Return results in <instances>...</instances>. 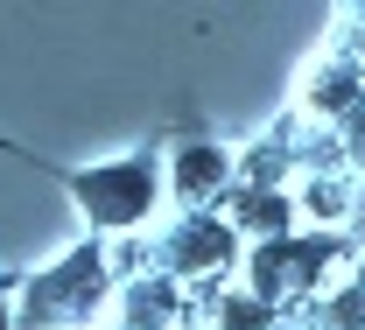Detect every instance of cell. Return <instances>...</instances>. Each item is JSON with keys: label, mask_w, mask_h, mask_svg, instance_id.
<instances>
[{"label": "cell", "mask_w": 365, "mask_h": 330, "mask_svg": "<svg viewBox=\"0 0 365 330\" xmlns=\"http://www.w3.org/2000/svg\"><path fill=\"white\" fill-rule=\"evenodd\" d=\"M113 295H120V260L106 253V239H91L43 267L36 282H21V330H98Z\"/></svg>", "instance_id": "6da1fadb"}, {"label": "cell", "mask_w": 365, "mask_h": 330, "mask_svg": "<svg viewBox=\"0 0 365 330\" xmlns=\"http://www.w3.org/2000/svg\"><path fill=\"white\" fill-rule=\"evenodd\" d=\"M71 204L91 225V239H140L148 218L169 204V169L155 155H113L71 176Z\"/></svg>", "instance_id": "7a4b0ae2"}, {"label": "cell", "mask_w": 365, "mask_h": 330, "mask_svg": "<svg viewBox=\"0 0 365 330\" xmlns=\"http://www.w3.org/2000/svg\"><path fill=\"white\" fill-rule=\"evenodd\" d=\"M337 260H344L337 232L302 225V232H288V239H253L239 282L253 288V295H267L274 309H295V302H317L323 288L337 282Z\"/></svg>", "instance_id": "3957f363"}, {"label": "cell", "mask_w": 365, "mask_h": 330, "mask_svg": "<svg viewBox=\"0 0 365 330\" xmlns=\"http://www.w3.org/2000/svg\"><path fill=\"white\" fill-rule=\"evenodd\" d=\"M148 260L176 282H225L246 267V232L225 211H182L176 225H162L148 239Z\"/></svg>", "instance_id": "277c9868"}, {"label": "cell", "mask_w": 365, "mask_h": 330, "mask_svg": "<svg viewBox=\"0 0 365 330\" xmlns=\"http://www.w3.org/2000/svg\"><path fill=\"white\" fill-rule=\"evenodd\" d=\"M182 288L190 282L162 274V267L127 274L120 295H113V309H106V330H182L190 324V295H182Z\"/></svg>", "instance_id": "5b68a950"}, {"label": "cell", "mask_w": 365, "mask_h": 330, "mask_svg": "<svg viewBox=\"0 0 365 330\" xmlns=\"http://www.w3.org/2000/svg\"><path fill=\"white\" fill-rule=\"evenodd\" d=\"M239 190V155L218 141H190L169 162V204L182 211H225V197Z\"/></svg>", "instance_id": "8992f818"}, {"label": "cell", "mask_w": 365, "mask_h": 330, "mask_svg": "<svg viewBox=\"0 0 365 330\" xmlns=\"http://www.w3.org/2000/svg\"><path fill=\"white\" fill-rule=\"evenodd\" d=\"M365 176L351 162H330V169H302L295 176V204H302V225H323V232H351V211H359Z\"/></svg>", "instance_id": "52a82bcc"}, {"label": "cell", "mask_w": 365, "mask_h": 330, "mask_svg": "<svg viewBox=\"0 0 365 330\" xmlns=\"http://www.w3.org/2000/svg\"><path fill=\"white\" fill-rule=\"evenodd\" d=\"M225 218L246 232V246H253V239H288V232H302L295 183H239V190L225 197Z\"/></svg>", "instance_id": "ba28073f"}, {"label": "cell", "mask_w": 365, "mask_h": 330, "mask_svg": "<svg viewBox=\"0 0 365 330\" xmlns=\"http://www.w3.org/2000/svg\"><path fill=\"white\" fill-rule=\"evenodd\" d=\"M211 330H281V309L267 295H253L246 282H232L211 295Z\"/></svg>", "instance_id": "9c48e42d"}, {"label": "cell", "mask_w": 365, "mask_h": 330, "mask_svg": "<svg viewBox=\"0 0 365 330\" xmlns=\"http://www.w3.org/2000/svg\"><path fill=\"white\" fill-rule=\"evenodd\" d=\"M309 330H365V282L359 274H337L309 309Z\"/></svg>", "instance_id": "30bf717a"}, {"label": "cell", "mask_w": 365, "mask_h": 330, "mask_svg": "<svg viewBox=\"0 0 365 330\" xmlns=\"http://www.w3.org/2000/svg\"><path fill=\"white\" fill-rule=\"evenodd\" d=\"M0 330H21V288H0Z\"/></svg>", "instance_id": "8fae6325"}, {"label": "cell", "mask_w": 365, "mask_h": 330, "mask_svg": "<svg viewBox=\"0 0 365 330\" xmlns=\"http://www.w3.org/2000/svg\"><path fill=\"white\" fill-rule=\"evenodd\" d=\"M337 21H359L365 29V0H337Z\"/></svg>", "instance_id": "7c38bea8"}, {"label": "cell", "mask_w": 365, "mask_h": 330, "mask_svg": "<svg viewBox=\"0 0 365 330\" xmlns=\"http://www.w3.org/2000/svg\"><path fill=\"white\" fill-rule=\"evenodd\" d=\"M351 274H359V282H365V253H359V260H351Z\"/></svg>", "instance_id": "4fadbf2b"}, {"label": "cell", "mask_w": 365, "mask_h": 330, "mask_svg": "<svg viewBox=\"0 0 365 330\" xmlns=\"http://www.w3.org/2000/svg\"><path fill=\"white\" fill-rule=\"evenodd\" d=\"M182 330H190V324H182Z\"/></svg>", "instance_id": "5bb4252c"}]
</instances>
